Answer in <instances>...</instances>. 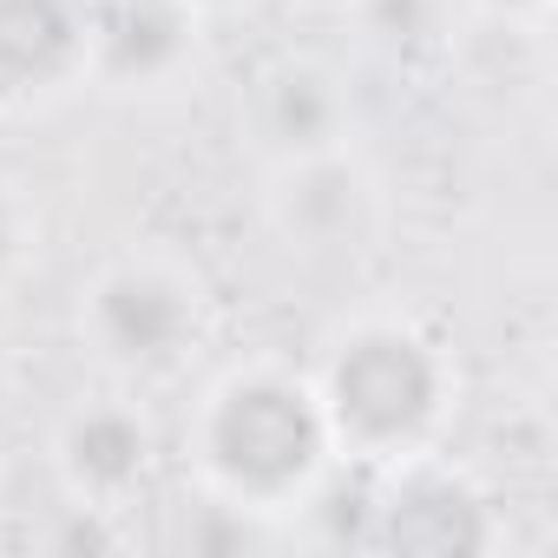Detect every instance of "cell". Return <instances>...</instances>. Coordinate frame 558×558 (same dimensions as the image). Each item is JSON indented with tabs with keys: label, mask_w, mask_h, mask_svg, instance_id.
<instances>
[{
	"label": "cell",
	"mask_w": 558,
	"mask_h": 558,
	"mask_svg": "<svg viewBox=\"0 0 558 558\" xmlns=\"http://www.w3.org/2000/svg\"><path fill=\"white\" fill-rule=\"evenodd\" d=\"M323 440H329L323 401L276 375L230 381L204 414V453L243 499H276L303 486L323 460Z\"/></svg>",
	"instance_id": "1"
},
{
	"label": "cell",
	"mask_w": 558,
	"mask_h": 558,
	"mask_svg": "<svg viewBox=\"0 0 558 558\" xmlns=\"http://www.w3.org/2000/svg\"><path fill=\"white\" fill-rule=\"evenodd\" d=\"M440 408V362L401 336V329H368L329 362V427H342L362 447H401L414 440Z\"/></svg>",
	"instance_id": "2"
},
{
	"label": "cell",
	"mask_w": 558,
	"mask_h": 558,
	"mask_svg": "<svg viewBox=\"0 0 558 558\" xmlns=\"http://www.w3.org/2000/svg\"><path fill=\"white\" fill-rule=\"evenodd\" d=\"M86 336L112 368H171L197 336V296L158 263H119L86 296Z\"/></svg>",
	"instance_id": "3"
},
{
	"label": "cell",
	"mask_w": 558,
	"mask_h": 558,
	"mask_svg": "<svg viewBox=\"0 0 558 558\" xmlns=\"http://www.w3.org/2000/svg\"><path fill=\"white\" fill-rule=\"evenodd\" d=\"M381 197L375 178L349 151H316V158H283L269 191V223L303 256H355L375 236Z\"/></svg>",
	"instance_id": "4"
},
{
	"label": "cell",
	"mask_w": 558,
	"mask_h": 558,
	"mask_svg": "<svg viewBox=\"0 0 558 558\" xmlns=\"http://www.w3.org/2000/svg\"><path fill=\"white\" fill-rule=\"evenodd\" d=\"M191 60L184 0H99L86 14V66L119 86H158Z\"/></svg>",
	"instance_id": "5"
},
{
	"label": "cell",
	"mask_w": 558,
	"mask_h": 558,
	"mask_svg": "<svg viewBox=\"0 0 558 558\" xmlns=\"http://www.w3.org/2000/svg\"><path fill=\"white\" fill-rule=\"evenodd\" d=\"M256 132L269 138L276 158H316V151H342L349 132V99L342 80L316 60H283L263 73L256 93Z\"/></svg>",
	"instance_id": "6"
},
{
	"label": "cell",
	"mask_w": 558,
	"mask_h": 558,
	"mask_svg": "<svg viewBox=\"0 0 558 558\" xmlns=\"http://www.w3.org/2000/svg\"><path fill=\"white\" fill-rule=\"evenodd\" d=\"M86 66L80 0H0V93H47Z\"/></svg>",
	"instance_id": "7"
},
{
	"label": "cell",
	"mask_w": 558,
	"mask_h": 558,
	"mask_svg": "<svg viewBox=\"0 0 558 558\" xmlns=\"http://www.w3.org/2000/svg\"><path fill=\"white\" fill-rule=\"evenodd\" d=\"M60 466L93 499H112V493L138 486L145 466H151V427H145V414L125 408V401L80 408L66 421V434H60Z\"/></svg>",
	"instance_id": "8"
},
{
	"label": "cell",
	"mask_w": 558,
	"mask_h": 558,
	"mask_svg": "<svg viewBox=\"0 0 558 558\" xmlns=\"http://www.w3.org/2000/svg\"><path fill=\"white\" fill-rule=\"evenodd\" d=\"M375 519H381V538L401 545V551H434V558H447V551H480V545H486L480 499H473L460 480H447V473L408 480L395 499H381Z\"/></svg>",
	"instance_id": "9"
},
{
	"label": "cell",
	"mask_w": 558,
	"mask_h": 558,
	"mask_svg": "<svg viewBox=\"0 0 558 558\" xmlns=\"http://www.w3.org/2000/svg\"><path fill=\"white\" fill-rule=\"evenodd\" d=\"M362 27L375 34V47L414 60V53H434L447 40V21H453V0H355Z\"/></svg>",
	"instance_id": "10"
},
{
	"label": "cell",
	"mask_w": 558,
	"mask_h": 558,
	"mask_svg": "<svg viewBox=\"0 0 558 558\" xmlns=\"http://www.w3.org/2000/svg\"><path fill=\"white\" fill-rule=\"evenodd\" d=\"M14 250H21V217H14V204L0 197V269L14 263Z\"/></svg>",
	"instance_id": "11"
},
{
	"label": "cell",
	"mask_w": 558,
	"mask_h": 558,
	"mask_svg": "<svg viewBox=\"0 0 558 558\" xmlns=\"http://www.w3.org/2000/svg\"><path fill=\"white\" fill-rule=\"evenodd\" d=\"M480 8H493V14H532V8H545V0H480Z\"/></svg>",
	"instance_id": "12"
},
{
	"label": "cell",
	"mask_w": 558,
	"mask_h": 558,
	"mask_svg": "<svg viewBox=\"0 0 558 558\" xmlns=\"http://www.w3.org/2000/svg\"><path fill=\"white\" fill-rule=\"evenodd\" d=\"M184 8H191V14H197V8H204V14H230V8H243V0H184Z\"/></svg>",
	"instance_id": "13"
}]
</instances>
